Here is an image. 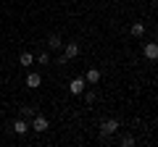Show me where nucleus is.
<instances>
[{
  "label": "nucleus",
  "mask_w": 158,
  "mask_h": 147,
  "mask_svg": "<svg viewBox=\"0 0 158 147\" xmlns=\"http://www.w3.org/2000/svg\"><path fill=\"white\" fill-rule=\"evenodd\" d=\"M48 126H50V124H48V118H45L42 113H34V116H32V121H29V129H32V131H37V134L48 131Z\"/></svg>",
  "instance_id": "f257e3e1"
},
{
  "label": "nucleus",
  "mask_w": 158,
  "mask_h": 147,
  "mask_svg": "<svg viewBox=\"0 0 158 147\" xmlns=\"http://www.w3.org/2000/svg\"><path fill=\"white\" fill-rule=\"evenodd\" d=\"M116 131H118V121H116V118H106V121L100 124V137H103V139L113 137Z\"/></svg>",
  "instance_id": "f03ea898"
},
{
  "label": "nucleus",
  "mask_w": 158,
  "mask_h": 147,
  "mask_svg": "<svg viewBox=\"0 0 158 147\" xmlns=\"http://www.w3.org/2000/svg\"><path fill=\"white\" fill-rule=\"evenodd\" d=\"M85 89H87V81H85V76H74V79L69 81V92H71V95H82Z\"/></svg>",
  "instance_id": "7ed1b4c3"
},
{
  "label": "nucleus",
  "mask_w": 158,
  "mask_h": 147,
  "mask_svg": "<svg viewBox=\"0 0 158 147\" xmlns=\"http://www.w3.org/2000/svg\"><path fill=\"white\" fill-rule=\"evenodd\" d=\"M79 53H82L79 42H69V45H63V58H66V61H74Z\"/></svg>",
  "instance_id": "20e7f679"
},
{
  "label": "nucleus",
  "mask_w": 158,
  "mask_h": 147,
  "mask_svg": "<svg viewBox=\"0 0 158 147\" xmlns=\"http://www.w3.org/2000/svg\"><path fill=\"white\" fill-rule=\"evenodd\" d=\"M11 129H13V134H27V131H29V121L19 116V118L13 121V126H11Z\"/></svg>",
  "instance_id": "39448f33"
},
{
  "label": "nucleus",
  "mask_w": 158,
  "mask_h": 147,
  "mask_svg": "<svg viewBox=\"0 0 158 147\" xmlns=\"http://www.w3.org/2000/svg\"><path fill=\"white\" fill-rule=\"evenodd\" d=\"M142 55H145L148 61H158V45L156 42H148V45L142 47Z\"/></svg>",
  "instance_id": "423d86ee"
},
{
  "label": "nucleus",
  "mask_w": 158,
  "mask_h": 147,
  "mask_svg": "<svg viewBox=\"0 0 158 147\" xmlns=\"http://www.w3.org/2000/svg\"><path fill=\"white\" fill-rule=\"evenodd\" d=\"M40 84H42V76H40L37 71H29L27 74V87H29V89H37Z\"/></svg>",
  "instance_id": "0eeeda50"
},
{
  "label": "nucleus",
  "mask_w": 158,
  "mask_h": 147,
  "mask_svg": "<svg viewBox=\"0 0 158 147\" xmlns=\"http://www.w3.org/2000/svg\"><path fill=\"white\" fill-rule=\"evenodd\" d=\"M85 81L87 84H98V81H100V71H98V68H87V74H85Z\"/></svg>",
  "instance_id": "6e6552de"
},
{
  "label": "nucleus",
  "mask_w": 158,
  "mask_h": 147,
  "mask_svg": "<svg viewBox=\"0 0 158 147\" xmlns=\"http://www.w3.org/2000/svg\"><path fill=\"white\" fill-rule=\"evenodd\" d=\"M61 47H63V40L58 34H50L48 37V50H61Z\"/></svg>",
  "instance_id": "1a4fd4ad"
},
{
  "label": "nucleus",
  "mask_w": 158,
  "mask_h": 147,
  "mask_svg": "<svg viewBox=\"0 0 158 147\" xmlns=\"http://www.w3.org/2000/svg\"><path fill=\"white\" fill-rule=\"evenodd\" d=\"M129 32H132V37H142V34H145V24L142 21H135L129 26Z\"/></svg>",
  "instance_id": "9d476101"
},
{
  "label": "nucleus",
  "mask_w": 158,
  "mask_h": 147,
  "mask_svg": "<svg viewBox=\"0 0 158 147\" xmlns=\"http://www.w3.org/2000/svg\"><path fill=\"white\" fill-rule=\"evenodd\" d=\"M19 63H21V66H32V63H34V55H32L29 50H24L21 55H19Z\"/></svg>",
  "instance_id": "9b49d317"
},
{
  "label": "nucleus",
  "mask_w": 158,
  "mask_h": 147,
  "mask_svg": "<svg viewBox=\"0 0 158 147\" xmlns=\"http://www.w3.org/2000/svg\"><path fill=\"white\" fill-rule=\"evenodd\" d=\"M19 113H21V118H27V121H29L34 113H37V108H32V105H24L21 110H19Z\"/></svg>",
  "instance_id": "f8f14e48"
},
{
  "label": "nucleus",
  "mask_w": 158,
  "mask_h": 147,
  "mask_svg": "<svg viewBox=\"0 0 158 147\" xmlns=\"http://www.w3.org/2000/svg\"><path fill=\"white\" fill-rule=\"evenodd\" d=\"M37 63H40V66H48V63H50V53H40V55H37Z\"/></svg>",
  "instance_id": "ddd939ff"
},
{
  "label": "nucleus",
  "mask_w": 158,
  "mask_h": 147,
  "mask_svg": "<svg viewBox=\"0 0 158 147\" xmlns=\"http://www.w3.org/2000/svg\"><path fill=\"white\" fill-rule=\"evenodd\" d=\"M121 145H124V147H132V145H135V137H132V134H124V137H121Z\"/></svg>",
  "instance_id": "4468645a"
},
{
  "label": "nucleus",
  "mask_w": 158,
  "mask_h": 147,
  "mask_svg": "<svg viewBox=\"0 0 158 147\" xmlns=\"http://www.w3.org/2000/svg\"><path fill=\"white\" fill-rule=\"evenodd\" d=\"M82 95H85V100H87V102H95V97H98V95H95V89H85Z\"/></svg>",
  "instance_id": "2eb2a0df"
},
{
  "label": "nucleus",
  "mask_w": 158,
  "mask_h": 147,
  "mask_svg": "<svg viewBox=\"0 0 158 147\" xmlns=\"http://www.w3.org/2000/svg\"><path fill=\"white\" fill-rule=\"evenodd\" d=\"M156 45H158V34H156Z\"/></svg>",
  "instance_id": "dca6fc26"
},
{
  "label": "nucleus",
  "mask_w": 158,
  "mask_h": 147,
  "mask_svg": "<svg viewBox=\"0 0 158 147\" xmlns=\"http://www.w3.org/2000/svg\"><path fill=\"white\" fill-rule=\"evenodd\" d=\"M142 3H145V0H142Z\"/></svg>",
  "instance_id": "f3484780"
}]
</instances>
